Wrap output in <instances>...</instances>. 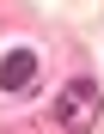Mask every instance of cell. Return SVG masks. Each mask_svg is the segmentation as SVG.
<instances>
[{"mask_svg":"<svg viewBox=\"0 0 104 134\" xmlns=\"http://www.w3.org/2000/svg\"><path fill=\"white\" fill-rule=\"evenodd\" d=\"M49 116H55V128H67V134H92V128H98V116H104L98 79H92V73H74V79L55 92Z\"/></svg>","mask_w":104,"mask_h":134,"instance_id":"6da1fadb","label":"cell"},{"mask_svg":"<svg viewBox=\"0 0 104 134\" xmlns=\"http://www.w3.org/2000/svg\"><path fill=\"white\" fill-rule=\"evenodd\" d=\"M37 85V49H6L0 61V92H31Z\"/></svg>","mask_w":104,"mask_h":134,"instance_id":"7a4b0ae2","label":"cell"}]
</instances>
